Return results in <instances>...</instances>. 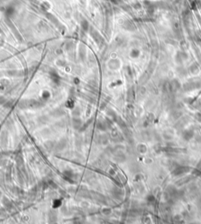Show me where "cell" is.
<instances>
[{
    "label": "cell",
    "instance_id": "obj_5",
    "mask_svg": "<svg viewBox=\"0 0 201 224\" xmlns=\"http://www.w3.org/2000/svg\"><path fill=\"white\" fill-rule=\"evenodd\" d=\"M46 147L48 149H52L54 147V143L52 141H48L47 143H46Z\"/></svg>",
    "mask_w": 201,
    "mask_h": 224
},
{
    "label": "cell",
    "instance_id": "obj_1",
    "mask_svg": "<svg viewBox=\"0 0 201 224\" xmlns=\"http://www.w3.org/2000/svg\"><path fill=\"white\" fill-rule=\"evenodd\" d=\"M66 143H67L66 140H61V142L58 143L57 148L58 150H63V149L66 147Z\"/></svg>",
    "mask_w": 201,
    "mask_h": 224
},
{
    "label": "cell",
    "instance_id": "obj_3",
    "mask_svg": "<svg viewBox=\"0 0 201 224\" xmlns=\"http://www.w3.org/2000/svg\"><path fill=\"white\" fill-rule=\"evenodd\" d=\"M105 127H106V125H105V122H98V128L100 129V130H105Z\"/></svg>",
    "mask_w": 201,
    "mask_h": 224
},
{
    "label": "cell",
    "instance_id": "obj_2",
    "mask_svg": "<svg viewBox=\"0 0 201 224\" xmlns=\"http://www.w3.org/2000/svg\"><path fill=\"white\" fill-rule=\"evenodd\" d=\"M72 123H73V126L75 128H79L81 126V121L79 119H76V118L73 119Z\"/></svg>",
    "mask_w": 201,
    "mask_h": 224
},
{
    "label": "cell",
    "instance_id": "obj_4",
    "mask_svg": "<svg viewBox=\"0 0 201 224\" xmlns=\"http://www.w3.org/2000/svg\"><path fill=\"white\" fill-rule=\"evenodd\" d=\"M3 204H4L5 207H6V208L11 207V204H10V201H9L6 197H4V198H3Z\"/></svg>",
    "mask_w": 201,
    "mask_h": 224
},
{
    "label": "cell",
    "instance_id": "obj_8",
    "mask_svg": "<svg viewBox=\"0 0 201 224\" xmlns=\"http://www.w3.org/2000/svg\"><path fill=\"white\" fill-rule=\"evenodd\" d=\"M0 196H1V192H0Z\"/></svg>",
    "mask_w": 201,
    "mask_h": 224
},
{
    "label": "cell",
    "instance_id": "obj_6",
    "mask_svg": "<svg viewBox=\"0 0 201 224\" xmlns=\"http://www.w3.org/2000/svg\"><path fill=\"white\" fill-rule=\"evenodd\" d=\"M54 113H55L57 115H58V116H59V115H61L64 113V112H63V110H62L57 109V110H56L54 111Z\"/></svg>",
    "mask_w": 201,
    "mask_h": 224
},
{
    "label": "cell",
    "instance_id": "obj_7",
    "mask_svg": "<svg viewBox=\"0 0 201 224\" xmlns=\"http://www.w3.org/2000/svg\"><path fill=\"white\" fill-rule=\"evenodd\" d=\"M102 212L104 213V215H109L111 213V210L109 209H103Z\"/></svg>",
    "mask_w": 201,
    "mask_h": 224
}]
</instances>
